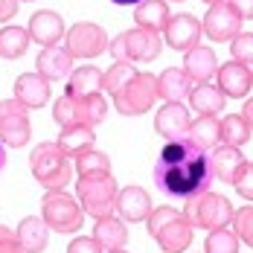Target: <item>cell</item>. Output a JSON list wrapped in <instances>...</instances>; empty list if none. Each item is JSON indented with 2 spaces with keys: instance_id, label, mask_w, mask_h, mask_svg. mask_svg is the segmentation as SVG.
<instances>
[{
  "instance_id": "obj_46",
  "label": "cell",
  "mask_w": 253,
  "mask_h": 253,
  "mask_svg": "<svg viewBox=\"0 0 253 253\" xmlns=\"http://www.w3.org/2000/svg\"><path fill=\"white\" fill-rule=\"evenodd\" d=\"M204 3H207V6H212V3H221V0H204Z\"/></svg>"
},
{
  "instance_id": "obj_13",
  "label": "cell",
  "mask_w": 253,
  "mask_h": 253,
  "mask_svg": "<svg viewBox=\"0 0 253 253\" xmlns=\"http://www.w3.org/2000/svg\"><path fill=\"white\" fill-rule=\"evenodd\" d=\"M189 123H192V114L183 102H166L154 117V131L166 140H180L186 137Z\"/></svg>"
},
{
  "instance_id": "obj_11",
  "label": "cell",
  "mask_w": 253,
  "mask_h": 253,
  "mask_svg": "<svg viewBox=\"0 0 253 253\" xmlns=\"http://www.w3.org/2000/svg\"><path fill=\"white\" fill-rule=\"evenodd\" d=\"M201 29L207 32L210 41H233V38L242 32V15L230 6L227 0L212 3V6L207 9V15H204Z\"/></svg>"
},
{
  "instance_id": "obj_32",
  "label": "cell",
  "mask_w": 253,
  "mask_h": 253,
  "mask_svg": "<svg viewBox=\"0 0 253 253\" xmlns=\"http://www.w3.org/2000/svg\"><path fill=\"white\" fill-rule=\"evenodd\" d=\"M134 76H137L134 64H128V61H114V64L102 73V90H108L111 96H117V93L126 90V84Z\"/></svg>"
},
{
  "instance_id": "obj_21",
  "label": "cell",
  "mask_w": 253,
  "mask_h": 253,
  "mask_svg": "<svg viewBox=\"0 0 253 253\" xmlns=\"http://www.w3.org/2000/svg\"><path fill=\"white\" fill-rule=\"evenodd\" d=\"M18 242H21V251L24 253H44L47 251V242H50V227L44 218L38 215H26L18 224Z\"/></svg>"
},
{
  "instance_id": "obj_14",
  "label": "cell",
  "mask_w": 253,
  "mask_h": 253,
  "mask_svg": "<svg viewBox=\"0 0 253 253\" xmlns=\"http://www.w3.org/2000/svg\"><path fill=\"white\" fill-rule=\"evenodd\" d=\"M215 82H218V90L224 96H230V99H245L253 87V73H251V67H245V64H239V61L230 58L227 64H221L215 70Z\"/></svg>"
},
{
  "instance_id": "obj_22",
  "label": "cell",
  "mask_w": 253,
  "mask_h": 253,
  "mask_svg": "<svg viewBox=\"0 0 253 253\" xmlns=\"http://www.w3.org/2000/svg\"><path fill=\"white\" fill-rule=\"evenodd\" d=\"M224 102L227 96L218 90V84L212 82H204V84H195L189 90V108L198 114V117H215L224 111Z\"/></svg>"
},
{
  "instance_id": "obj_34",
  "label": "cell",
  "mask_w": 253,
  "mask_h": 253,
  "mask_svg": "<svg viewBox=\"0 0 253 253\" xmlns=\"http://www.w3.org/2000/svg\"><path fill=\"white\" fill-rule=\"evenodd\" d=\"M204 253H239V236H236V230H230V227L210 230V236L204 242Z\"/></svg>"
},
{
  "instance_id": "obj_23",
  "label": "cell",
  "mask_w": 253,
  "mask_h": 253,
  "mask_svg": "<svg viewBox=\"0 0 253 253\" xmlns=\"http://www.w3.org/2000/svg\"><path fill=\"white\" fill-rule=\"evenodd\" d=\"M93 239H96V245H99L105 253L126 248V242H128L126 221H123V218H117V215L96 218V224H93Z\"/></svg>"
},
{
  "instance_id": "obj_1",
  "label": "cell",
  "mask_w": 253,
  "mask_h": 253,
  "mask_svg": "<svg viewBox=\"0 0 253 253\" xmlns=\"http://www.w3.org/2000/svg\"><path fill=\"white\" fill-rule=\"evenodd\" d=\"M212 183L210 169V152L198 149L192 140L180 137L169 140L154 163V186L169 198V201L189 204L198 195H204Z\"/></svg>"
},
{
  "instance_id": "obj_35",
  "label": "cell",
  "mask_w": 253,
  "mask_h": 253,
  "mask_svg": "<svg viewBox=\"0 0 253 253\" xmlns=\"http://www.w3.org/2000/svg\"><path fill=\"white\" fill-rule=\"evenodd\" d=\"M52 120H55L61 128L79 123V99L76 96L64 93V96H58V99L52 102Z\"/></svg>"
},
{
  "instance_id": "obj_29",
  "label": "cell",
  "mask_w": 253,
  "mask_h": 253,
  "mask_svg": "<svg viewBox=\"0 0 253 253\" xmlns=\"http://www.w3.org/2000/svg\"><path fill=\"white\" fill-rule=\"evenodd\" d=\"M29 32L24 26H3L0 29V58L12 61V58H21L29 50Z\"/></svg>"
},
{
  "instance_id": "obj_43",
  "label": "cell",
  "mask_w": 253,
  "mask_h": 253,
  "mask_svg": "<svg viewBox=\"0 0 253 253\" xmlns=\"http://www.w3.org/2000/svg\"><path fill=\"white\" fill-rule=\"evenodd\" d=\"M242 117H245V120H248V126L253 128V96L245 102V108H242Z\"/></svg>"
},
{
  "instance_id": "obj_5",
  "label": "cell",
  "mask_w": 253,
  "mask_h": 253,
  "mask_svg": "<svg viewBox=\"0 0 253 253\" xmlns=\"http://www.w3.org/2000/svg\"><path fill=\"white\" fill-rule=\"evenodd\" d=\"M117 177L114 175H99V177H79L76 180V201L82 210L93 218L114 215L117 210Z\"/></svg>"
},
{
  "instance_id": "obj_33",
  "label": "cell",
  "mask_w": 253,
  "mask_h": 253,
  "mask_svg": "<svg viewBox=\"0 0 253 253\" xmlns=\"http://www.w3.org/2000/svg\"><path fill=\"white\" fill-rule=\"evenodd\" d=\"M105 114H108V102L102 99L99 93L79 99V123L96 128L99 123H105Z\"/></svg>"
},
{
  "instance_id": "obj_10",
  "label": "cell",
  "mask_w": 253,
  "mask_h": 253,
  "mask_svg": "<svg viewBox=\"0 0 253 253\" xmlns=\"http://www.w3.org/2000/svg\"><path fill=\"white\" fill-rule=\"evenodd\" d=\"M108 32L99 24H90V21H82L73 24L64 32V50L70 52L73 58H96L108 50Z\"/></svg>"
},
{
  "instance_id": "obj_45",
  "label": "cell",
  "mask_w": 253,
  "mask_h": 253,
  "mask_svg": "<svg viewBox=\"0 0 253 253\" xmlns=\"http://www.w3.org/2000/svg\"><path fill=\"white\" fill-rule=\"evenodd\" d=\"M3 166H6V149H3V143H0V172H3Z\"/></svg>"
},
{
  "instance_id": "obj_40",
  "label": "cell",
  "mask_w": 253,
  "mask_h": 253,
  "mask_svg": "<svg viewBox=\"0 0 253 253\" xmlns=\"http://www.w3.org/2000/svg\"><path fill=\"white\" fill-rule=\"evenodd\" d=\"M67 253H105L96 245V239H87V236H79V239H73L70 245H67Z\"/></svg>"
},
{
  "instance_id": "obj_42",
  "label": "cell",
  "mask_w": 253,
  "mask_h": 253,
  "mask_svg": "<svg viewBox=\"0 0 253 253\" xmlns=\"http://www.w3.org/2000/svg\"><path fill=\"white\" fill-rule=\"evenodd\" d=\"M230 6L242 15V21H248V18H253V0H227Z\"/></svg>"
},
{
  "instance_id": "obj_28",
  "label": "cell",
  "mask_w": 253,
  "mask_h": 253,
  "mask_svg": "<svg viewBox=\"0 0 253 253\" xmlns=\"http://www.w3.org/2000/svg\"><path fill=\"white\" fill-rule=\"evenodd\" d=\"M186 140H192L198 149L210 152L221 143V126L215 117H198L189 123V131H186Z\"/></svg>"
},
{
  "instance_id": "obj_25",
  "label": "cell",
  "mask_w": 253,
  "mask_h": 253,
  "mask_svg": "<svg viewBox=\"0 0 253 253\" xmlns=\"http://www.w3.org/2000/svg\"><path fill=\"white\" fill-rule=\"evenodd\" d=\"M192 90V82L189 76L180 70V67H169L157 76V99L163 102H183Z\"/></svg>"
},
{
  "instance_id": "obj_20",
  "label": "cell",
  "mask_w": 253,
  "mask_h": 253,
  "mask_svg": "<svg viewBox=\"0 0 253 253\" xmlns=\"http://www.w3.org/2000/svg\"><path fill=\"white\" fill-rule=\"evenodd\" d=\"M242 166H245V154L239 152L236 146H224V143H221V146H215V149L210 152L212 177H218V180H224V183H233Z\"/></svg>"
},
{
  "instance_id": "obj_48",
  "label": "cell",
  "mask_w": 253,
  "mask_h": 253,
  "mask_svg": "<svg viewBox=\"0 0 253 253\" xmlns=\"http://www.w3.org/2000/svg\"><path fill=\"white\" fill-rule=\"evenodd\" d=\"M166 3H183V0H166Z\"/></svg>"
},
{
  "instance_id": "obj_39",
  "label": "cell",
  "mask_w": 253,
  "mask_h": 253,
  "mask_svg": "<svg viewBox=\"0 0 253 253\" xmlns=\"http://www.w3.org/2000/svg\"><path fill=\"white\" fill-rule=\"evenodd\" d=\"M0 253H24L21 251V242H18V233L0 224Z\"/></svg>"
},
{
  "instance_id": "obj_24",
  "label": "cell",
  "mask_w": 253,
  "mask_h": 253,
  "mask_svg": "<svg viewBox=\"0 0 253 253\" xmlns=\"http://www.w3.org/2000/svg\"><path fill=\"white\" fill-rule=\"evenodd\" d=\"M93 140H96V134H93V128L84 126V123H73V126H64L61 128V134H58V149L67 154V157H79L82 152H87V149H93Z\"/></svg>"
},
{
  "instance_id": "obj_36",
  "label": "cell",
  "mask_w": 253,
  "mask_h": 253,
  "mask_svg": "<svg viewBox=\"0 0 253 253\" xmlns=\"http://www.w3.org/2000/svg\"><path fill=\"white\" fill-rule=\"evenodd\" d=\"M230 55H233V61L253 70V32H239L230 41Z\"/></svg>"
},
{
  "instance_id": "obj_2",
  "label": "cell",
  "mask_w": 253,
  "mask_h": 253,
  "mask_svg": "<svg viewBox=\"0 0 253 253\" xmlns=\"http://www.w3.org/2000/svg\"><path fill=\"white\" fill-rule=\"evenodd\" d=\"M146 224H149V233L163 253H186V248L192 245V236H195V227L189 224L183 210H175L169 204L152 210Z\"/></svg>"
},
{
  "instance_id": "obj_6",
  "label": "cell",
  "mask_w": 253,
  "mask_h": 253,
  "mask_svg": "<svg viewBox=\"0 0 253 253\" xmlns=\"http://www.w3.org/2000/svg\"><path fill=\"white\" fill-rule=\"evenodd\" d=\"M233 204L230 198L224 195H218V192H204L198 195L195 201L186 204V210H183V215L189 218V224L192 227H201V230H221V227H230L233 224Z\"/></svg>"
},
{
  "instance_id": "obj_19",
  "label": "cell",
  "mask_w": 253,
  "mask_h": 253,
  "mask_svg": "<svg viewBox=\"0 0 253 253\" xmlns=\"http://www.w3.org/2000/svg\"><path fill=\"white\" fill-rule=\"evenodd\" d=\"M189 82H210V79L215 76V70H218V61H215V52L212 47H192V50H186V58H183V67H180Z\"/></svg>"
},
{
  "instance_id": "obj_9",
  "label": "cell",
  "mask_w": 253,
  "mask_h": 253,
  "mask_svg": "<svg viewBox=\"0 0 253 253\" xmlns=\"http://www.w3.org/2000/svg\"><path fill=\"white\" fill-rule=\"evenodd\" d=\"M29 108L18 99H3L0 102V143L9 149H24L29 143Z\"/></svg>"
},
{
  "instance_id": "obj_26",
  "label": "cell",
  "mask_w": 253,
  "mask_h": 253,
  "mask_svg": "<svg viewBox=\"0 0 253 253\" xmlns=\"http://www.w3.org/2000/svg\"><path fill=\"white\" fill-rule=\"evenodd\" d=\"M134 24L140 29H152L163 32V26L169 24V3L166 0H143L134 6Z\"/></svg>"
},
{
  "instance_id": "obj_37",
  "label": "cell",
  "mask_w": 253,
  "mask_h": 253,
  "mask_svg": "<svg viewBox=\"0 0 253 253\" xmlns=\"http://www.w3.org/2000/svg\"><path fill=\"white\" fill-rule=\"evenodd\" d=\"M233 230H236V236H239V242H245V245H251L253 248V207H239L236 212H233Z\"/></svg>"
},
{
  "instance_id": "obj_7",
  "label": "cell",
  "mask_w": 253,
  "mask_h": 253,
  "mask_svg": "<svg viewBox=\"0 0 253 253\" xmlns=\"http://www.w3.org/2000/svg\"><path fill=\"white\" fill-rule=\"evenodd\" d=\"M41 218L55 233H79L82 221H84V210L67 192H44V198H41Z\"/></svg>"
},
{
  "instance_id": "obj_3",
  "label": "cell",
  "mask_w": 253,
  "mask_h": 253,
  "mask_svg": "<svg viewBox=\"0 0 253 253\" xmlns=\"http://www.w3.org/2000/svg\"><path fill=\"white\" fill-rule=\"evenodd\" d=\"M29 169L35 180L44 186V192H64L70 186V180L76 175L73 169V157L58 149V143H41L29 154Z\"/></svg>"
},
{
  "instance_id": "obj_15",
  "label": "cell",
  "mask_w": 253,
  "mask_h": 253,
  "mask_svg": "<svg viewBox=\"0 0 253 253\" xmlns=\"http://www.w3.org/2000/svg\"><path fill=\"white\" fill-rule=\"evenodd\" d=\"M26 32H29V38H32L35 44H41V47H55V44L64 38L67 29H64V21H61L58 12L44 9V12H35V15L29 18Z\"/></svg>"
},
{
  "instance_id": "obj_44",
  "label": "cell",
  "mask_w": 253,
  "mask_h": 253,
  "mask_svg": "<svg viewBox=\"0 0 253 253\" xmlns=\"http://www.w3.org/2000/svg\"><path fill=\"white\" fill-rule=\"evenodd\" d=\"M111 3H117V6H137V3H143V0H111Z\"/></svg>"
},
{
  "instance_id": "obj_27",
  "label": "cell",
  "mask_w": 253,
  "mask_h": 253,
  "mask_svg": "<svg viewBox=\"0 0 253 253\" xmlns=\"http://www.w3.org/2000/svg\"><path fill=\"white\" fill-rule=\"evenodd\" d=\"M102 90V70L93 67V64H84V67H73L70 73V82H67V93L76 96V99H84V96H93Z\"/></svg>"
},
{
  "instance_id": "obj_50",
  "label": "cell",
  "mask_w": 253,
  "mask_h": 253,
  "mask_svg": "<svg viewBox=\"0 0 253 253\" xmlns=\"http://www.w3.org/2000/svg\"><path fill=\"white\" fill-rule=\"evenodd\" d=\"M251 73H253V70H251Z\"/></svg>"
},
{
  "instance_id": "obj_49",
  "label": "cell",
  "mask_w": 253,
  "mask_h": 253,
  "mask_svg": "<svg viewBox=\"0 0 253 253\" xmlns=\"http://www.w3.org/2000/svg\"><path fill=\"white\" fill-rule=\"evenodd\" d=\"M24 3H29V0H24Z\"/></svg>"
},
{
  "instance_id": "obj_16",
  "label": "cell",
  "mask_w": 253,
  "mask_h": 253,
  "mask_svg": "<svg viewBox=\"0 0 253 253\" xmlns=\"http://www.w3.org/2000/svg\"><path fill=\"white\" fill-rule=\"evenodd\" d=\"M152 210H154L152 198H149V192H146L143 186H123V189H120V195H117V212H120L123 221L140 224V221L149 218Z\"/></svg>"
},
{
  "instance_id": "obj_38",
  "label": "cell",
  "mask_w": 253,
  "mask_h": 253,
  "mask_svg": "<svg viewBox=\"0 0 253 253\" xmlns=\"http://www.w3.org/2000/svg\"><path fill=\"white\" fill-rule=\"evenodd\" d=\"M233 186H236V192L245 198V201H253V163L245 160V166L239 169V175L233 180Z\"/></svg>"
},
{
  "instance_id": "obj_41",
  "label": "cell",
  "mask_w": 253,
  "mask_h": 253,
  "mask_svg": "<svg viewBox=\"0 0 253 253\" xmlns=\"http://www.w3.org/2000/svg\"><path fill=\"white\" fill-rule=\"evenodd\" d=\"M18 3H21V0H0V24H6V21H12V18H15Z\"/></svg>"
},
{
  "instance_id": "obj_12",
  "label": "cell",
  "mask_w": 253,
  "mask_h": 253,
  "mask_svg": "<svg viewBox=\"0 0 253 253\" xmlns=\"http://www.w3.org/2000/svg\"><path fill=\"white\" fill-rule=\"evenodd\" d=\"M201 21L189 12H180V15H169V24L163 26V38L166 44L177 52H186L192 47H198L201 41Z\"/></svg>"
},
{
  "instance_id": "obj_18",
  "label": "cell",
  "mask_w": 253,
  "mask_h": 253,
  "mask_svg": "<svg viewBox=\"0 0 253 253\" xmlns=\"http://www.w3.org/2000/svg\"><path fill=\"white\" fill-rule=\"evenodd\" d=\"M15 99L24 102L26 108H44L47 102L52 99V90H50V82L38 73H24V76L15 79Z\"/></svg>"
},
{
  "instance_id": "obj_17",
  "label": "cell",
  "mask_w": 253,
  "mask_h": 253,
  "mask_svg": "<svg viewBox=\"0 0 253 253\" xmlns=\"http://www.w3.org/2000/svg\"><path fill=\"white\" fill-rule=\"evenodd\" d=\"M35 70H38V76H44L47 82L70 79V73H73V55L64 47H44L38 52V58H35Z\"/></svg>"
},
{
  "instance_id": "obj_31",
  "label": "cell",
  "mask_w": 253,
  "mask_h": 253,
  "mask_svg": "<svg viewBox=\"0 0 253 253\" xmlns=\"http://www.w3.org/2000/svg\"><path fill=\"white\" fill-rule=\"evenodd\" d=\"M218 126H221V143L224 146H236V149H242L253 134V128L248 126V120L242 114H230L224 120H218Z\"/></svg>"
},
{
  "instance_id": "obj_4",
  "label": "cell",
  "mask_w": 253,
  "mask_h": 253,
  "mask_svg": "<svg viewBox=\"0 0 253 253\" xmlns=\"http://www.w3.org/2000/svg\"><path fill=\"white\" fill-rule=\"evenodd\" d=\"M163 50V38L160 32H152V29H126L120 32L111 44H108V52L114 55V61H128V64H146V61H154Z\"/></svg>"
},
{
  "instance_id": "obj_30",
  "label": "cell",
  "mask_w": 253,
  "mask_h": 253,
  "mask_svg": "<svg viewBox=\"0 0 253 253\" xmlns=\"http://www.w3.org/2000/svg\"><path fill=\"white\" fill-rule=\"evenodd\" d=\"M73 169L79 177H99V175H111V157L105 152L87 149L79 157H73Z\"/></svg>"
},
{
  "instance_id": "obj_8",
  "label": "cell",
  "mask_w": 253,
  "mask_h": 253,
  "mask_svg": "<svg viewBox=\"0 0 253 253\" xmlns=\"http://www.w3.org/2000/svg\"><path fill=\"white\" fill-rule=\"evenodd\" d=\"M154 99H157V76L137 73L126 84V90L114 96V105H117V114H123V117H140V114L152 111Z\"/></svg>"
},
{
  "instance_id": "obj_47",
  "label": "cell",
  "mask_w": 253,
  "mask_h": 253,
  "mask_svg": "<svg viewBox=\"0 0 253 253\" xmlns=\"http://www.w3.org/2000/svg\"><path fill=\"white\" fill-rule=\"evenodd\" d=\"M108 253H126V251H123V248H120V251H108Z\"/></svg>"
}]
</instances>
